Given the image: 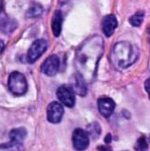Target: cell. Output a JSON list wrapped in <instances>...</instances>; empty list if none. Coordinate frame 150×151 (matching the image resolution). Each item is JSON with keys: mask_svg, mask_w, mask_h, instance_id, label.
<instances>
[{"mask_svg": "<svg viewBox=\"0 0 150 151\" xmlns=\"http://www.w3.org/2000/svg\"><path fill=\"white\" fill-rule=\"evenodd\" d=\"M74 91L75 94H77L80 96H85L87 95V86L86 81L78 73L72 76V84L70 85Z\"/></svg>", "mask_w": 150, "mask_h": 151, "instance_id": "8fae6325", "label": "cell"}, {"mask_svg": "<svg viewBox=\"0 0 150 151\" xmlns=\"http://www.w3.org/2000/svg\"><path fill=\"white\" fill-rule=\"evenodd\" d=\"M97 150L98 151H112L109 146H99Z\"/></svg>", "mask_w": 150, "mask_h": 151, "instance_id": "44dd1931", "label": "cell"}, {"mask_svg": "<svg viewBox=\"0 0 150 151\" xmlns=\"http://www.w3.org/2000/svg\"><path fill=\"white\" fill-rule=\"evenodd\" d=\"M42 11H43V9H42V5L34 3L29 7V9L27 10V12L26 13V16L27 18H36V17H39L42 13Z\"/></svg>", "mask_w": 150, "mask_h": 151, "instance_id": "e0dca14e", "label": "cell"}, {"mask_svg": "<svg viewBox=\"0 0 150 151\" xmlns=\"http://www.w3.org/2000/svg\"><path fill=\"white\" fill-rule=\"evenodd\" d=\"M9 136H10L11 141L22 143L27 136V130L23 127L14 128L10 132Z\"/></svg>", "mask_w": 150, "mask_h": 151, "instance_id": "5bb4252c", "label": "cell"}, {"mask_svg": "<svg viewBox=\"0 0 150 151\" xmlns=\"http://www.w3.org/2000/svg\"><path fill=\"white\" fill-rule=\"evenodd\" d=\"M48 42L44 39H38L34 41L27 51V60L29 63H34L47 50Z\"/></svg>", "mask_w": 150, "mask_h": 151, "instance_id": "277c9868", "label": "cell"}, {"mask_svg": "<svg viewBox=\"0 0 150 151\" xmlns=\"http://www.w3.org/2000/svg\"><path fill=\"white\" fill-rule=\"evenodd\" d=\"M102 27H103V31L104 35L107 37L111 36L114 34L115 29L118 27V20H117L116 16L113 14H109L105 16L103 19Z\"/></svg>", "mask_w": 150, "mask_h": 151, "instance_id": "30bf717a", "label": "cell"}, {"mask_svg": "<svg viewBox=\"0 0 150 151\" xmlns=\"http://www.w3.org/2000/svg\"><path fill=\"white\" fill-rule=\"evenodd\" d=\"M59 58L57 55L50 56L45 59L41 66V71L48 76H54L57 73L59 69Z\"/></svg>", "mask_w": 150, "mask_h": 151, "instance_id": "52a82bcc", "label": "cell"}, {"mask_svg": "<svg viewBox=\"0 0 150 151\" xmlns=\"http://www.w3.org/2000/svg\"><path fill=\"white\" fill-rule=\"evenodd\" d=\"M8 88L9 90L15 96H23L27 91V79L19 72H12L8 78Z\"/></svg>", "mask_w": 150, "mask_h": 151, "instance_id": "3957f363", "label": "cell"}, {"mask_svg": "<svg viewBox=\"0 0 150 151\" xmlns=\"http://www.w3.org/2000/svg\"><path fill=\"white\" fill-rule=\"evenodd\" d=\"M58 100L65 106L72 108L75 104V93L71 86L62 85L57 90Z\"/></svg>", "mask_w": 150, "mask_h": 151, "instance_id": "5b68a950", "label": "cell"}, {"mask_svg": "<svg viewBox=\"0 0 150 151\" xmlns=\"http://www.w3.org/2000/svg\"><path fill=\"white\" fill-rule=\"evenodd\" d=\"M103 51L104 42L98 35L88 38L78 48L74 65L78 73L86 82H91L95 78L98 63Z\"/></svg>", "mask_w": 150, "mask_h": 151, "instance_id": "6da1fadb", "label": "cell"}, {"mask_svg": "<svg viewBox=\"0 0 150 151\" xmlns=\"http://www.w3.org/2000/svg\"><path fill=\"white\" fill-rule=\"evenodd\" d=\"M72 145L77 151L87 150L89 145V135L83 129L77 128L72 133Z\"/></svg>", "mask_w": 150, "mask_h": 151, "instance_id": "8992f818", "label": "cell"}, {"mask_svg": "<svg viewBox=\"0 0 150 151\" xmlns=\"http://www.w3.org/2000/svg\"><path fill=\"white\" fill-rule=\"evenodd\" d=\"M87 133L88 134L89 136H91V138H93L94 140H96L101 134V127H100V125L97 122L91 123L90 125L88 126Z\"/></svg>", "mask_w": 150, "mask_h": 151, "instance_id": "2e32d148", "label": "cell"}, {"mask_svg": "<svg viewBox=\"0 0 150 151\" xmlns=\"http://www.w3.org/2000/svg\"><path fill=\"white\" fill-rule=\"evenodd\" d=\"M139 57V49L128 42H117L111 51V61L118 69H126L134 64Z\"/></svg>", "mask_w": 150, "mask_h": 151, "instance_id": "7a4b0ae2", "label": "cell"}, {"mask_svg": "<svg viewBox=\"0 0 150 151\" xmlns=\"http://www.w3.org/2000/svg\"><path fill=\"white\" fill-rule=\"evenodd\" d=\"M4 8V0H0V12H2Z\"/></svg>", "mask_w": 150, "mask_h": 151, "instance_id": "cb8c5ba5", "label": "cell"}, {"mask_svg": "<svg viewBox=\"0 0 150 151\" xmlns=\"http://www.w3.org/2000/svg\"><path fill=\"white\" fill-rule=\"evenodd\" d=\"M62 23H63V13L61 11L57 10L55 12L53 18H52V21H51V28H52V32L53 35L57 37L59 36L60 33H61V29H62Z\"/></svg>", "mask_w": 150, "mask_h": 151, "instance_id": "4fadbf2b", "label": "cell"}, {"mask_svg": "<svg viewBox=\"0 0 150 151\" xmlns=\"http://www.w3.org/2000/svg\"><path fill=\"white\" fill-rule=\"evenodd\" d=\"M149 148V143L145 136H141L138 139L136 145H135V150L137 151H146Z\"/></svg>", "mask_w": 150, "mask_h": 151, "instance_id": "d6986e66", "label": "cell"}, {"mask_svg": "<svg viewBox=\"0 0 150 151\" xmlns=\"http://www.w3.org/2000/svg\"><path fill=\"white\" fill-rule=\"evenodd\" d=\"M143 19H144V12H138L129 19V22L133 27H140L143 22Z\"/></svg>", "mask_w": 150, "mask_h": 151, "instance_id": "ac0fdd59", "label": "cell"}, {"mask_svg": "<svg viewBox=\"0 0 150 151\" xmlns=\"http://www.w3.org/2000/svg\"><path fill=\"white\" fill-rule=\"evenodd\" d=\"M0 151H24L22 143L11 141L8 143L0 145Z\"/></svg>", "mask_w": 150, "mask_h": 151, "instance_id": "9a60e30c", "label": "cell"}, {"mask_svg": "<svg viewBox=\"0 0 150 151\" xmlns=\"http://www.w3.org/2000/svg\"><path fill=\"white\" fill-rule=\"evenodd\" d=\"M64 115V108L61 104L52 102L47 108V119L50 123H59Z\"/></svg>", "mask_w": 150, "mask_h": 151, "instance_id": "ba28073f", "label": "cell"}, {"mask_svg": "<svg viewBox=\"0 0 150 151\" xmlns=\"http://www.w3.org/2000/svg\"><path fill=\"white\" fill-rule=\"evenodd\" d=\"M145 89L148 92V95H149V97L150 99V78L148 79L145 82Z\"/></svg>", "mask_w": 150, "mask_h": 151, "instance_id": "ffe728a7", "label": "cell"}, {"mask_svg": "<svg viewBox=\"0 0 150 151\" xmlns=\"http://www.w3.org/2000/svg\"><path fill=\"white\" fill-rule=\"evenodd\" d=\"M4 48H5V44H4V42L3 40H1V39H0V53L4 51Z\"/></svg>", "mask_w": 150, "mask_h": 151, "instance_id": "7402d4cb", "label": "cell"}, {"mask_svg": "<svg viewBox=\"0 0 150 151\" xmlns=\"http://www.w3.org/2000/svg\"><path fill=\"white\" fill-rule=\"evenodd\" d=\"M149 33H150V27H149Z\"/></svg>", "mask_w": 150, "mask_h": 151, "instance_id": "d4e9b609", "label": "cell"}, {"mask_svg": "<svg viewBox=\"0 0 150 151\" xmlns=\"http://www.w3.org/2000/svg\"><path fill=\"white\" fill-rule=\"evenodd\" d=\"M98 110L104 118H109L115 109V102L110 97H101L97 102Z\"/></svg>", "mask_w": 150, "mask_h": 151, "instance_id": "9c48e42d", "label": "cell"}, {"mask_svg": "<svg viewBox=\"0 0 150 151\" xmlns=\"http://www.w3.org/2000/svg\"><path fill=\"white\" fill-rule=\"evenodd\" d=\"M18 27V24L15 19L9 17H1L0 18V30L6 35L12 33Z\"/></svg>", "mask_w": 150, "mask_h": 151, "instance_id": "7c38bea8", "label": "cell"}, {"mask_svg": "<svg viewBox=\"0 0 150 151\" xmlns=\"http://www.w3.org/2000/svg\"><path fill=\"white\" fill-rule=\"evenodd\" d=\"M111 139H112V137H111V134H107V136L105 137V142H106L107 144H109V143H111Z\"/></svg>", "mask_w": 150, "mask_h": 151, "instance_id": "603a6c76", "label": "cell"}]
</instances>
